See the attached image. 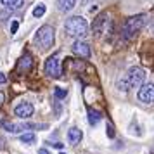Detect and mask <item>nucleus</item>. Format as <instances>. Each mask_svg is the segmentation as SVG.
Returning a JSON list of instances; mask_svg holds the SVG:
<instances>
[{"instance_id":"2eb2a0df","label":"nucleus","mask_w":154,"mask_h":154,"mask_svg":"<svg viewBox=\"0 0 154 154\" xmlns=\"http://www.w3.org/2000/svg\"><path fill=\"white\" fill-rule=\"evenodd\" d=\"M2 5L12 11V9H19V7H23V0H2Z\"/></svg>"},{"instance_id":"f3484780","label":"nucleus","mask_w":154,"mask_h":154,"mask_svg":"<svg viewBox=\"0 0 154 154\" xmlns=\"http://www.w3.org/2000/svg\"><path fill=\"white\" fill-rule=\"evenodd\" d=\"M35 133H23L21 135V142H24V144H35Z\"/></svg>"},{"instance_id":"9d476101","label":"nucleus","mask_w":154,"mask_h":154,"mask_svg":"<svg viewBox=\"0 0 154 154\" xmlns=\"http://www.w3.org/2000/svg\"><path fill=\"white\" fill-rule=\"evenodd\" d=\"M33 112H35V107H33L31 102H21V104H17L14 107V114L17 116V118H21V119L31 118Z\"/></svg>"},{"instance_id":"5701e85b","label":"nucleus","mask_w":154,"mask_h":154,"mask_svg":"<svg viewBox=\"0 0 154 154\" xmlns=\"http://www.w3.org/2000/svg\"><path fill=\"white\" fill-rule=\"evenodd\" d=\"M107 135H109V137H111V139H112V137H114V132H112V128H111V126H109V128H107Z\"/></svg>"},{"instance_id":"f8f14e48","label":"nucleus","mask_w":154,"mask_h":154,"mask_svg":"<svg viewBox=\"0 0 154 154\" xmlns=\"http://www.w3.org/2000/svg\"><path fill=\"white\" fill-rule=\"evenodd\" d=\"M0 126L5 128L11 133H19V132L28 128V125H17V123H11V121H0Z\"/></svg>"},{"instance_id":"7ed1b4c3","label":"nucleus","mask_w":154,"mask_h":154,"mask_svg":"<svg viewBox=\"0 0 154 154\" xmlns=\"http://www.w3.org/2000/svg\"><path fill=\"white\" fill-rule=\"evenodd\" d=\"M144 24H146V14H137V16L128 17V19L123 23V28H121V35H123V38H126V40L133 38L135 33H139Z\"/></svg>"},{"instance_id":"20e7f679","label":"nucleus","mask_w":154,"mask_h":154,"mask_svg":"<svg viewBox=\"0 0 154 154\" xmlns=\"http://www.w3.org/2000/svg\"><path fill=\"white\" fill-rule=\"evenodd\" d=\"M111 28H112V23H111V17L109 14H99L95 17V21L92 24V29H94V33H97V35H109L111 33Z\"/></svg>"},{"instance_id":"0eeeda50","label":"nucleus","mask_w":154,"mask_h":154,"mask_svg":"<svg viewBox=\"0 0 154 154\" xmlns=\"http://www.w3.org/2000/svg\"><path fill=\"white\" fill-rule=\"evenodd\" d=\"M137 97L142 104H152L154 102V83H144L139 88Z\"/></svg>"},{"instance_id":"412c9836","label":"nucleus","mask_w":154,"mask_h":154,"mask_svg":"<svg viewBox=\"0 0 154 154\" xmlns=\"http://www.w3.org/2000/svg\"><path fill=\"white\" fill-rule=\"evenodd\" d=\"M5 82H7V76H5V75H4V73L0 71V85H4Z\"/></svg>"},{"instance_id":"b1692460","label":"nucleus","mask_w":154,"mask_h":154,"mask_svg":"<svg viewBox=\"0 0 154 154\" xmlns=\"http://www.w3.org/2000/svg\"><path fill=\"white\" fill-rule=\"evenodd\" d=\"M38 154H49V151L47 149H38Z\"/></svg>"},{"instance_id":"6ab92c4d","label":"nucleus","mask_w":154,"mask_h":154,"mask_svg":"<svg viewBox=\"0 0 154 154\" xmlns=\"http://www.w3.org/2000/svg\"><path fill=\"white\" fill-rule=\"evenodd\" d=\"M118 87H119V90H123V92L130 90V87H128V83H126V78H125V76H123V78L118 82Z\"/></svg>"},{"instance_id":"39448f33","label":"nucleus","mask_w":154,"mask_h":154,"mask_svg":"<svg viewBox=\"0 0 154 154\" xmlns=\"http://www.w3.org/2000/svg\"><path fill=\"white\" fill-rule=\"evenodd\" d=\"M126 83L130 88H137V87H142L144 85V80H146V71L139 68V66H133L128 69V73L125 75Z\"/></svg>"},{"instance_id":"423d86ee","label":"nucleus","mask_w":154,"mask_h":154,"mask_svg":"<svg viewBox=\"0 0 154 154\" xmlns=\"http://www.w3.org/2000/svg\"><path fill=\"white\" fill-rule=\"evenodd\" d=\"M45 75H49L52 78H61L63 71H61V61H59V54L50 56L45 61Z\"/></svg>"},{"instance_id":"6e6552de","label":"nucleus","mask_w":154,"mask_h":154,"mask_svg":"<svg viewBox=\"0 0 154 154\" xmlns=\"http://www.w3.org/2000/svg\"><path fill=\"white\" fill-rule=\"evenodd\" d=\"M31 68H33V57H31V54L24 52V54H23V56L19 57V61H17L16 71H17L19 75H24V73L31 71Z\"/></svg>"},{"instance_id":"a211bd4d","label":"nucleus","mask_w":154,"mask_h":154,"mask_svg":"<svg viewBox=\"0 0 154 154\" xmlns=\"http://www.w3.org/2000/svg\"><path fill=\"white\" fill-rule=\"evenodd\" d=\"M54 95H56L57 99H66V95H68V92H66V90H63L61 87H56V88H54Z\"/></svg>"},{"instance_id":"ddd939ff","label":"nucleus","mask_w":154,"mask_h":154,"mask_svg":"<svg viewBox=\"0 0 154 154\" xmlns=\"http://www.w3.org/2000/svg\"><path fill=\"white\" fill-rule=\"evenodd\" d=\"M56 4L61 12H69L71 9L76 5V0H56Z\"/></svg>"},{"instance_id":"f257e3e1","label":"nucleus","mask_w":154,"mask_h":154,"mask_svg":"<svg viewBox=\"0 0 154 154\" xmlns=\"http://www.w3.org/2000/svg\"><path fill=\"white\" fill-rule=\"evenodd\" d=\"M64 31L68 36L73 38H83L88 33V23L82 16H73L64 23Z\"/></svg>"},{"instance_id":"9b49d317","label":"nucleus","mask_w":154,"mask_h":154,"mask_svg":"<svg viewBox=\"0 0 154 154\" xmlns=\"http://www.w3.org/2000/svg\"><path fill=\"white\" fill-rule=\"evenodd\" d=\"M82 139H83V132H82L80 128H76V126L69 128V132H68V140H69L71 146H78Z\"/></svg>"},{"instance_id":"dca6fc26","label":"nucleus","mask_w":154,"mask_h":154,"mask_svg":"<svg viewBox=\"0 0 154 154\" xmlns=\"http://www.w3.org/2000/svg\"><path fill=\"white\" fill-rule=\"evenodd\" d=\"M45 11H47L45 4H38V5L33 9V17H42V16L45 14Z\"/></svg>"},{"instance_id":"aec40b11","label":"nucleus","mask_w":154,"mask_h":154,"mask_svg":"<svg viewBox=\"0 0 154 154\" xmlns=\"http://www.w3.org/2000/svg\"><path fill=\"white\" fill-rule=\"evenodd\" d=\"M17 28H19V23L12 21V24H11V33H12V35H14V33H17Z\"/></svg>"},{"instance_id":"bb28decb","label":"nucleus","mask_w":154,"mask_h":154,"mask_svg":"<svg viewBox=\"0 0 154 154\" xmlns=\"http://www.w3.org/2000/svg\"><path fill=\"white\" fill-rule=\"evenodd\" d=\"M61 154H64V152H61Z\"/></svg>"},{"instance_id":"393cba45","label":"nucleus","mask_w":154,"mask_h":154,"mask_svg":"<svg viewBox=\"0 0 154 154\" xmlns=\"http://www.w3.org/2000/svg\"><path fill=\"white\" fill-rule=\"evenodd\" d=\"M4 146H5V142H4V139H0V151L4 149Z\"/></svg>"},{"instance_id":"a878e982","label":"nucleus","mask_w":154,"mask_h":154,"mask_svg":"<svg viewBox=\"0 0 154 154\" xmlns=\"http://www.w3.org/2000/svg\"><path fill=\"white\" fill-rule=\"evenodd\" d=\"M88 2H90V0H82V5H87Z\"/></svg>"},{"instance_id":"f03ea898","label":"nucleus","mask_w":154,"mask_h":154,"mask_svg":"<svg viewBox=\"0 0 154 154\" xmlns=\"http://www.w3.org/2000/svg\"><path fill=\"white\" fill-rule=\"evenodd\" d=\"M36 47H40L42 50H49L54 42H56V29L49 26V24H43L42 28L35 33V38H33Z\"/></svg>"},{"instance_id":"4468645a","label":"nucleus","mask_w":154,"mask_h":154,"mask_svg":"<svg viewBox=\"0 0 154 154\" xmlns=\"http://www.w3.org/2000/svg\"><path fill=\"white\" fill-rule=\"evenodd\" d=\"M100 119H102V114H100L97 109H88V123H90L92 126L99 125Z\"/></svg>"},{"instance_id":"1a4fd4ad","label":"nucleus","mask_w":154,"mask_h":154,"mask_svg":"<svg viewBox=\"0 0 154 154\" xmlns=\"http://www.w3.org/2000/svg\"><path fill=\"white\" fill-rule=\"evenodd\" d=\"M71 50H73V54L78 57H83V59H88L92 54L90 50V45L87 42H82V40H76V42L71 45Z\"/></svg>"},{"instance_id":"4be33fe9","label":"nucleus","mask_w":154,"mask_h":154,"mask_svg":"<svg viewBox=\"0 0 154 154\" xmlns=\"http://www.w3.org/2000/svg\"><path fill=\"white\" fill-rule=\"evenodd\" d=\"M4 102H5V95H4V92L0 90V107L4 106Z\"/></svg>"}]
</instances>
